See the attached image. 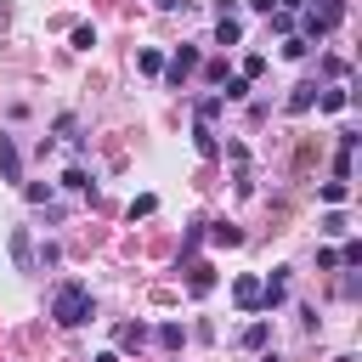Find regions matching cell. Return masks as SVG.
Instances as JSON below:
<instances>
[{
	"label": "cell",
	"instance_id": "obj_4",
	"mask_svg": "<svg viewBox=\"0 0 362 362\" xmlns=\"http://www.w3.org/2000/svg\"><path fill=\"white\" fill-rule=\"evenodd\" d=\"M283 300H288V277H283V272H272V277L260 283V305H283Z\"/></svg>",
	"mask_w": 362,
	"mask_h": 362
},
{
	"label": "cell",
	"instance_id": "obj_26",
	"mask_svg": "<svg viewBox=\"0 0 362 362\" xmlns=\"http://www.w3.org/2000/svg\"><path fill=\"white\" fill-rule=\"evenodd\" d=\"M260 362H283V356H277V351H266V356H260Z\"/></svg>",
	"mask_w": 362,
	"mask_h": 362
},
{
	"label": "cell",
	"instance_id": "obj_21",
	"mask_svg": "<svg viewBox=\"0 0 362 362\" xmlns=\"http://www.w3.org/2000/svg\"><path fill=\"white\" fill-rule=\"evenodd\" d=\"M181 339H187L181 322H164V328H158V345H181Z\"/></svg>",
	"mask_w": 362,
	"mask_h": 362
},
{
	"label": "cell",
	"instance_id": "obj_3",
	"mask_svg": "<svg viewBox=\"0 0 362 362\" xmlns=\"http://www.w3.org/2000/svg\"><path fill=\"white\" fill-rule=\"evenodd\" d=\"M232 300H238L243 311H260V283H255V277H238V283H232Z\"/></svg>",
	"mask_w": 362,
	"mask_h": 362
},
{
	"label": "cell",
	"instance_id": "obj_17",
	"mask_svg": "<svg viewBox=\"0 0 362 362\" xmlns=\"http://www.w3.org/2000/svg\"><path fill=\"white\" fill-rule=\"evenodd\" d=\"M153 209H158V198H153V192H141V198H136V204H130V221H147V215H153Z\"/></svg>",
	"mask_w": 362,
	"mask_h": 362
},
{
	"label": "cell",
	"instance_id": "obj_7",
	"mask_svg": "<svg viewBox=\"0 0 362 362\" xmlns=\"http://www.w3.org/2000/svg\"><path fill=\"white\" fill-rule=\"evenodd\" d=\"M215 40H221V45H238V40H243V23H238L232 11H221V23H215Z\"/></svg>",
	"mask_w": 362,
	"mask_h": 362
},
{
	"label": "cell",
	"instance_id": "obj_16",
	"mask_svg": "<svg viewBox=\"0 0 362 362\" xmlns=\"http://www.w3.org/2000/svg\"><path fill=\"white\" fill-rule=\"evenodd\" d=\"M57 136H62V141H74V147H79V119H74V113H62V119H57Z\"/></svg>",
	"mask_w": 362,
	"mask_h": 362
},
{
	"label": "cell",
	"instance_id": "obj_5",
	"mask_svg": "<svg viewBox=\"0 0 362 362\" xmlns=\"http://www.w3.org/2000/svg\"><path fill=\"white\" fill-rule=\"evenodd\" d=\"M17 170H23V158H17V141H11V136H0V175H6V181H17Z\"/></svg>",
	"mask_w": 362,
	"mask_h": 362
},
{
	"label": "cell",
	"instance_id": "obj_10",
	"mask_svg": "<svg viewBox=\"0 0 362 362\" xmlns=\"http://www.w3.org/2000/svg\"><path fill=\"white\" fill-rule=\"evenodd\" d=\"M187 288H192V300H204V294L215 288V272H204V266H198V272L187 277Z\"/></svg>",
	"mask_w": 362,
	"mask_h": 362
},
{
	"label": "cell",
	"instance_id": "obj_19",
	"mask_svg": "<svg viewBox=\"0 0 362 362\" xmlns=\"http://www.w3.org/2000/svg\"><path fill=\"white\" fill-rule=\"evenodd\" d=\"M322 198H328V204H345V198H351V187H345V181H328V187H322Z\"/></svg>",
	"mask_w": 362,
	"mask_h": 362
},
{
	"label": "cell",
	"instance_id": "obj_9",
	"mask_svg": "<svg viewBox=\"0 0 362 362\" xmlns=\"http://www.w3.org/2000/svg\"><path fill=\"white\" fill-rule=\"evenodd\" d=\"M192 141H198V153H204V158H215V153H221V141H215V130H209V124H192Z\"/></svg>",
	"mask_w": 362,
	"mask_h": 362
},
{
	"label": "cell",
	"instance_id": "obj_12",
	"mask_svg": "<svg viewBox=\"0 0 362 362\" xmlns=\"http://www.w3.org/2000/svg\"><path fill=\"white\" fill-rule=\"evenodd\" d=\"M345 102H351V90H322V96H317V107H322V113H339Z\"/></svg>",
	"mask_w": 362,
	"mask_h": 362
},
{
	"label": "cell",
	"instance_id": "obj_1",
	"mask_svg": "<svg viewBox=\"0 0 362 362\" xmlns=\"http://www.w3.org/2000/svg\"><path fill=\"white\" fill-rule=\"evenodd\" d=\"M51 317H57L62 328L90 322V288H85V283H62V288L51 294Z\"/></svg>",
	"mask_w": 362,
	"mask_h": 362
},
{
	"label": "cell",
	"instance_id": "obj_11",
	"mask_svg": "<svg viewBox=\"0 0 362 362\" xmlns=\"http://www.w3.org/2000/svg\"><path fill=\"white\" fill-rule=\"evenodd\" d=\"M266 339H272V322H249V328H243V345H249V351H260Z\"/></svg>",
	"mask_w": 362,
	"mask_h": 362
},
{
	"label": "cell",
	"instance_id": "obj_8",
	"mask_svg": "<svg viewBox=\"0 0 362 362\" xmlns=\"http://www.w3.org/2000/svg\"><path fill=\"white\" fill-rule=\"evenodd\" d=\"M288 107L294 113H305V107H317V85L305 79V85H294V96H288Z\"/></svg>",
	"mask_w": 362,
	"mask_h": 362
},
{
	"label": "cell",
	"instance_id": "obj_24",
	"mask_svg": "<svg viewBox=\"0 0 362 362\" xmlns=\"http://www.w3.org/2000/svg\"><path fill=\"white\" fill-rule=\"evenodd\" d=\"M243 6H249V11H260V17H266V11H272V6H277V0H243Z\"/></svg>",
	"mask_w": 362,
	"mask_h": 362
},
{
	"label": "cell",
	"instance_id": "obj_13",
	"mask_svg": "<svg viewBox=\"0 0 362 362\" xmlns=\"http://www.w3.org/2000/svg\"><path fill=\"white\" fill-rule=\"evenodd\" d=\"M141 339H147V328H141V322H124V328H119V345H124V351H136Z\"/></svg>",
	"mask_w": 362,
	"mask_h": 362
},
{
	"label": "cell",
	"instance_id": "obj_15",
	"mask_svg": "<svg viewBox=\"0 0 362 362\" xmlns=\"http://www.w3.org/2000/svg\"><path fill=\"white\" fill-rule=\"evenodd\" d=\"M243 96H249V79H243V74H238V79H226V90H221V102H243Z\"/></svg>",
	"mask_w": 362,
	"mask_h": 362
},
{
	"label": "cell",
	"instance_id": "obj_25",
	"mask_svg": "<svg viewBox=\"0 0 362 362\" xmlns=\"http://www.w3.org/2000/svg\"><path fill=\"white\" fill-rule=\"evenodd\" d=\"M277 11H305V0H277Z\"/></svg>",
	"mask_w": 362,
	"mask_h": 362
},
{
	"label": "cell",
	"instance_id": "obj_6",
	"mask_svg": "<svg viewBox=\"0 0 362 362\" xmlns=\"http://www.w3.org/2000/svg\"><path fill=\"white\" fill-rule=\"evenodd\" d=\"M11 260H17L23 272H34V243H28V232H23V226L11 232Z\"/></svg>",
	"mask_w": 362,
	"mask_h": 362
},
{
	"label": "cell",
	"instance_id": "obj_20",
	"mask_svg": "<svg viewBox=\"0 0 362 362\" xmlns=\"http://www.w3.org/2000/svg\"><path fill=\"white\" fill-rule=\"evenodd\" d=\"M322 232H328V238H339V232H351V221H345V215H339V209H334V215H328V221H322Z\"/></svg>",
	"mask_w": 362,
	"mask_h": 362
},
{
	"label": "cell",
	"instance_id": "obj_22",
	"mask_svg": "<svg viewBox=\"0 0 362 362\" xmlns=\"http://www.w3.org/2000/svg\"><path fill=\"white\" fill-rule=\"evenodd\" d=\"M51 198V181H28V204H45Z\"/></svg>",
	"mask_w": 362,
	"mask_h": 362
},
{
	"label": "cell",
	"instance_id": "obj_23",
	"mask_svg": "<svg viewBox=\"0 0 362 362\" xmlns=\"http://www.w3.org/2000/svg\"><path fill=\"white\" fill-rule=\"evenodd\" d=\"M339 266H362V243H345L339 249Z\"/></svg>",
	"mask_w": 362,
	"mask_h": 362
},
{
	"label": "cell",
	"instance_id": "obj_14",
	"mask_svg": "<svg viewBox=\"0 0 362 362\" xmlns=\"http://www.w3.org/2000/svg\"><path fill=\"white\" fill-rule=\"evenodd\" d=\"M136 68H141V74H164V57H158V51H136Z\"/></svg>",
	"mask_w": 362,
	"mask_h": 362
},
{
	"label": "cell",
	"instance_id": "obj_2",
	"mask_svg": "<svg viewBox=\"0 0 362 362\" xmlns=\"http://www.w3.org/2000/svg\"><path fill=\"white\" fill-rule=\"evenodd\" d=\"M192 68H198V51H192V45H181V51H175V57L164 62V79H170V85H181V79H187Z\"/></svg>",
	"mask_w": 362,
	"mask_h": 362
},
{
	"label": "cell",
	"instance_id": "obj_18",
	"mask_svg": "<svg viewBox=\"0 0 362 362\" xmlns=\"http://www.w3.org/2000/svg\"><path fill=\"white\" fill-rule=\"evenodd\" d=\"M221 107H226V102H221V96H204V102H198V124H209V119H215V113H221Z\"/></svg>",
	"mask_w": 362,
	"mask_h": 362
}]
</instances>
